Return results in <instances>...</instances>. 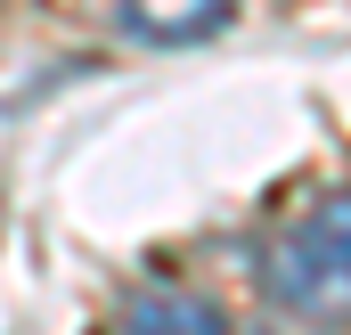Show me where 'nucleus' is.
<instances>
[{
  "label": "nucleus",
  "instance_id": "1",
  "mask_svg": "<svg viewBox=\"0 0 351 335\" xmlns=\"http://www.w3.org/2000/svg\"><path fill=\"white\" fill-rule=\"evenodd\" d=\"M262 294L294 319H327L351 311V188L319 196L262 262Z\"/></svg>",
  "mask_w": 351,
  "mask_h": 335
},
{
  "label": "nucleus",
  "instance_id": "2",
  "mask_svg": "<svg viewBox=\"0 0 351 335\" xmlns=\"http://www.w3.org/2000/svg\"><path fill=\"white\" fill-rule=\"evenodd\" d=\"M237 16V0H123V33L147 49H196Z\"/></svg>",
  "mask_w": 351,
  "mask_h": 335
},
{
  "label": "nucleus",
  "instance_id": "3",
  "mask_svg": "<svg viewBox=\"0 0 351 335\" xmlns=\"http://www.w3.org/2000/svg\"><path fill=\"white\" fill-rule=\"evenodd\" d=\"M114 319L123 327H156V335H221L229 327V311L213 294H196V286H139V294H123Z\"/></svg>",
  "mask_w": 351,
  "mask_h": 335
}]
</instances>
